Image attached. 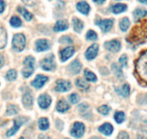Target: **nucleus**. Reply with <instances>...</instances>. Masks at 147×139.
<instances>
[{
	"mask_svg": "<svg viewBox=\"0 0 147 139\" xmlns=\"http://www.w3.org/2000/svg\"><path fill=\"white\" fill-rule=\"evenodd\" d=\"M90 139H100V138L98 137H92L91 138H90Z\"/></svg>",
	"mask_w": 147,
	"mask_h": 139,
	"instance_id": "49",
	"label": "nucleus"
},
{
	"mask_svg": "<svg viewBox=\"0 0 147 139\" xmlns=\"http://www.w3.org/2000/svg\"><path fill=\"white\" fill-rule=\"evenodd\" d=\"M113 72H115V74H116L118 77L122 76V72H121V69H119V67H118L115 64L113 65Z\"/></svg>",
	"mask_w": 147,
	"mask_h": 139,
	"instance_id": "43",
	"label": "nucleus"
},
{
	"mask_svg": "<svg viewBox=\"0 0 147 139\" xmlns=\"http://www.w3.org/2000/svg\"><path fill=\"white\" fill-rule=\"evenodd\" d=\"M59 42L62 44H71L72 40L69 37V36H63L60 39Z\"/></svg>",
	"mask_w": 147,
	"mask_h": 139,
	"instance_id": "40",
	"label": "nucleus"
},
{
	"mask_svg": "<svg viewBox=\"0 0 147 139\" xmlns=\"http://www.w3.org/2000/svg\"><path fill=\"white\" fill-rule=\"evenodd\" d=\"M10 25L14 28H18L22 25V20L17 16H13L10 19Z\"/></svg>",
	"mask_w": 147,
	"mask_h": 139,
	"instance_id": "32",
	"label": "nucleus"
},
{
	"mask_svg": "<svg viewBox=\"0 0 147 139\" xmlns=\"http://www.w3.org/2000/svg\"><path fill=\"white\" fill-rule=\"evenodd\" d=\"M76 85L82 89H88L90 87L88 83L82 79H77V81H76Z\"/></svg>",
	"mask_w": 147,
	"mask_h": 139,
	"instance_id": "34",
	"label": "nucleus"
},
{
	"mask_svg": "<svg viewBox=\"0 0 147 139\" xmlns=\"http://www.w3.org/2000/svg\"><path fill=\"white\" fill-rule=\"evenodd\" d=\"M74 53V49L73 46H68L65 48L61 52V59L62 62H65L68 59L71 57Z\"/></svg>",
	"mask_w": 147,
	"mask_h": 139,
	"instance_id": "14",
	"label": "nucleus"
},
{
	"mask_svg": "<svg viewBox=\"0 0 147 139\" xmlns=\"http://www.w3.org/2000/svg\"><path fill=\"white\" fill-rule=\"evenodd\" d=\"M34 64H35V58L31 56H28L24 60V68L22 73L25 78H28L34 72Z\"/></svg>",
	"mask_w": 147,
	"mask_h": 139,
	"instance_id": "3",
	"label": "nucleus"
},
{
	"mask_svg": "<svg viewBox=\"0 0 147 139\" xmlns=\"http://www.w3.org/2000/svg\"><path fill=\"white\" fill-rule=\"evenodd\" d=\"M71 83L67 80H59L56 81V86L55 90L58 92H66L71 89Z\"/></svg>",
	"mask_w": 147,
	"mask_h": 139,
	"instance_id": "8",
	"label": "nucleus"
},
{
	"mask_svg": "<svg viewBox=\"0 0 147 139\" xmlns=\"http://www.w3.org/2000/svg\"><path fill=\"white\" fill-rule=\"evenodd\" d=\"M22 103L27 108L32 107L33 104V99H32V95L30 93H25L22 97Z\"/></svg>",
	"mask_w": 147,
	"mask_h": 139,
	"instance_id": "20",
	"label": "nucleus"
},
{
	"mask_svg": "<svg viewBox=\"0 0 147 139\" xmlns=\"http://www.w3.org/2000/svg\"><path fill=\"white\" fill-rule=\"evenodd\" d=\"M97 111L103 115H107L110 112V107H107V105H102L97 109Z\"/></svg>",
	"mask_w": 147,
	"mask_h": 139,
	"instance_id": "36",
	"label": "nucleus"
},
{
	"mask_svg": "<svg viewBox=\"0 0 147 139\" xmlns=\"http://www.w3.org/2000/svg\"><path fill=\"white\" fill-rule=\"evenodd\" d=\"M25 5L29 7H32L37 3V0H22Z\"/></svg>",
	"mask_w": 147,
	"mask_h": 139,
	"instance_id": "42",
	"label": "nucleus"
},
{
	"mask_svg": "<svg viewBox=\"0 0 147 139\" xmlns=\"http://www.w3.org/2000/svg\"><path fill=\"white\" fill-rule=\"evenodd\" d=\"M39 128L42 130H46L49 127V122L46 117H42L38 121Z\"/></svg>",
	"mask_w": 147,
	"mask_h": 139,
	"instance_id": "27",
	"label": "nucleus"
},
{
	"mask_svg": "<svg viewBox=\"0 0 147 139\" xmlns=\"http://www.w3.org/2000/svg\"><path fill=\"white\" fill-rule=\"evenodd\" d=\"M119 62L122 66H126L127 62H128V58H127L126 55H123L120 57Z\"/></svg>",
	"mask_w": 147,
	"mask_h": 139,
	"instance_id": "39",
	"label": "nucleus"
},
{
	"mask_svg": "<svg viewBox=\"0 0 147 139\" xmlns=\"http://www.w3.org/2000/svg\"><path fill=\"white\" fill-rule=\"evenodd\" d=\"M98 45L97 44H94L88 48L85 53V57L88 60H92L96 57L98 52Z\"/></svg>",
	"mask_w": 147,
	"mask_h": 139,
	"instance_id": "13",
	"label": "nucleus"
},
{
	"mask_svg": "<svg viewBox=\"0 0 147 139\" xmlns=\"http://www.w3.org/2000/svg\"><path fill=\"white\" fill-rule=\"evenodd\" d=\"M136 71L140 80L147 83V51L141 54L136 61Z\"/></svg>",
	"mask_w": 147,
	"mask_h": 139,
	"instance_id": "2",
	"label": "nucleus"
},
{
	"mask_svg": "<svg viewBox=\"0 0 147 139\" xmlns=\"http://www.w3.org/2000/svg\"><path fill=\"white\" fill-rule=\"evenodd\" d=\"M48 78L46 76H43V75H38L35 80L31 83V85L36 89H40L44 86Z\"/></svg>",
	"mask_w": 147,
	"mask_h": 139,
	"instance_id": "11",
	"label": "nucleus"
},
{
	"mask_svg": "<svg viewBox=\"0 0 147 139\" xmlns=\"http://www.w3.org/2000/svg\"><path fill=\"white\" fill-rule=\"evenodd\" d=\"M127 10V6L124 4H116L112 7V11L115 14H119Z\"/></svg>",
	"mask_w": 147,
	"mask_h": 139,
	"instance_id": "24",
	"label": "nucleus"
},
{
	"mask_svg": "<svg viewBox=\"0 0 147 139\" xmlns=\"http://www.w3.org/2000/svg\"><path fill=\"white\" fill-rule=\"evenodd\" d=\"M127 41L132 44H140L147 40V20L141 21L133 28L127 37Z\"/></svg>",
	"mask_w": 147,
	"mask_h": 139,
	"instance_id": "1",
	"label": "nucleus"
},
{
	"mask_svg": "<svg viewBox=\"0 0 147 139\" xmlns=\"http://www.w3.org/2000/svg\"><path fill=\"white\" fill-rule=\"evenodd\" d=\"M114 117L117 123H122L125 120V114L123 112H117Z\"/></svg>",
	"mask_w": 147,
	"mask_h": 139,
	"instance_id": "33",
	"label": "nucleus"
},
{
	"mask_svg": "<svg viewBox=\"0 0 147 139\" xmlns=\"http://www.w3.org/2000/svg\"><path fill=\"white\" fill-rule=\"evenodd\" d=\"M77 9L80 11L82 14L87 15L90 12V7L88 4L86 2H80L77 5Z\"/></svg>",
	"mask_w": 147,
	"mask_h": 139,
	"instance_id": "19",
	"label": "nucleus"
},
{
	"mask_svg": "<svg viewBox=\"0 0 147 139\" xmlns=\"http://www.w3.org/2000/svg\"><path fill=\"white\" fill-rule=\"evenodd\" d=\"M84 76H85V78L87 81L95 82L97 80V77H96L95 75L88 70H84Z\"/></svg>",
	"mask_w": 147,
	"mask_h": 139,
	"instance_id": "29",
	"label": "nucleus"
},
{
	"mask_svg": "<svg viewBox=\"0 0 147 139\" xmlns=\"http://www.w3.org/2000/svg\"><path fill=\"white\" fill-rule=\"evenodd\" d=\"M38 102V104L40 108L47 109L51 105V99L48 94H42L39 96Z\"/></svg>",
	"mask_w": 147,
	"mask_h": 139,
	"instance_id": "10",
	"label": "nucleus"
},
{
	"mask_svg": "<svg viewBox=\"0 0 147 139\" xmlns=\"http://www.w3.org/2000/svg\"><path fill=\"white\" fill-rule=\"evenodd\" d=\"M69 99H70V102L72 104H77L80 101V96L77 93H72L69 96Z\"/></svg>",
	"mask_w": 147,
	"mask_h": 139,
	"instance_id": "38",
	"label": "nucleus"
},
{
	"mask_svg": "<svg viewBox=\"0 0 147 139\" xmlns=\"http://www.w3.org/2000/svg\"><path fill=\"white\" fill-rule=\"evenodd\" d=\"M84 130L85 127L84 124L80 122H76L71 130V135L74 138H81L84 135Z\"/></svg>",
	"mask_w": 147,
	"mask_h": 139,
	"instance_id": "7",
	"label": "nucleus"
},
{
	"mask_svg": "<svg viewBox=\"0 0 147 139\" xmlns=\"http://www.w3.org/2000/svg\"><path fill=\"white\" fill-rule=\"evenodd\" d=\"M19 139H24V138H20Z\"/></svg>",
	"mask_w": 147,
	"mask_h": 139,
	"instance_id": "50",
	"label": "nucleus"
},
{
	"mask_svg": "<svg viewBox=\"0 0 147 139\" xmlns=\"http://www.w3.org/2000/svg\"><path fill=\"white\" fill-rule=\"evenodd\" d=\"M105 1V0H93V2H96V3L97 4H100H100H102Z\"/></svg>",
	"mask_w": 147,
	"mask_h": 139,
	"instance_id": "47",
	"label": "nucleus"
},
{
	"mask_svg": "<svg viewBox=\"0 0 147 139\" xmlns=\"http://www.w3.org/2000/svg\"><path fill=\"white\" fill-rule=\"evenodd\" d=\"M38 139H51L49 136H46V135H43V134H40L38 136Z\"/></svg>",
	"mask_w": 147,
	"mask_h": 139,
	"instance_id": "45",
	"label": "nucleus"
},
{
	"mask_svg": "<svg viewBox=\"0 0 147 139\" xmlns=\"http://www.w3.org/2000/svg\"><path fill=\"white\" fill-rule=\"evenodd\" d=\"M99 131L105 136H110L113 131V127L110 123H106L99 127Z\"/></svg>",
	"mask_w": 147,
	"mask_h": 139,
	"instance_id": "15",
	"label": "nucleus"
},
{
	"mask_svg": "<svg viewBox=\"0 0 147 139\" xmlns=\"http://www.w3.org/2000/svg\"><path fill=\"white\" fill-rule=\"evenodd\" d=\"M17 78V71L15 70H9L7 73L6 79L9 81H13Z\"/></svg>",
	"mask_w": 147,
	"mask_h": 139,
	"instance_id": "31",
	"label": "nucleus"
},
{
	"mask_svg": "<svg viewBox=\"0 0 147 139\" xmlns=\"http://www.w3.org/2000/svg\"><path fill=\"white\" fill-rule=\"evenodd\" d=\"M130 26V20L128 18H124L120 22V28L122 31H127Z\"/></svg>",
	"mask_w": 147,
	"mask_h": 139,
	"instance_id": "28",
	"label": "nucleus"
},
{
	"mask_svg": "<svg viewBox=\"0 0 147 139\" xmlns=\"http://www.w3.org/2000/svg\"><path fill=\"white\" fill-rule=\"evenodd\" d=\"M66 139H69V138H66Z\"/></svg>",
	"mask_w": 147,
	"mask_h": 139,
	"instance_id": "51",
	"label": "nucleus"
},
{
	"mask_svg": "<svg viewBox=\"0 0 147 139\" xmlns=\"http://www.w3.org/2000/svg\"><path fill=\"white\" fill-rule=\"evenodd\" d=\"M7 42V33L4 28H0V49L5 47Z\"/></svg>",
	"mask_w": 147,
	"mask_h": 139,
	"instance_id": "22",
	"label": "nucleus"
},
{
	"mask_svg": "<svg viewBox=\"0 0 147 139\" xmlns=\"http://www.w3.org/2000/svg\"><path fill=\"white\" fill-rule=\"evenodd\" d=\"M130 93V86L128 84H124L121 90V94L124 97H127Z\"/></svg>",
	"mask_w": 147,
	"mask_h": 139,
	"instance_id": "35",
	"label": "nucleus"
},
{
	"mask_svg": "<svg viewBox=\"0 0 147 139\" xmlns=\"http://www.w3.org/2000/svg\"><path fill=\"white\" fill-rule=\"evenodd\" d=\"M5 9V2L3 0H0V14L2 13Z\"/></svg>",
	"mask_w": 147,
	"mask_h": 139,
	"instance_id": "44",
	"label": "nucleus"
},
{
	"mask_svg": "<svg viewBox=\"0 0 147 139\" xmlns=\"http://www.w3.org/2000/svg\"><path fill=\"white\" fill-rule=\"evenodd\" d=\"M146 15H147L146 10L138 8V9L135 10L134 12V20H135L136 22H137V21H139L141 18H143L144 17H145Z\"/></svg>",
	"mask_w": 147,
	"mask_h": 139,
	"instance_id": "23",
	"label": "nucleus"
},
{
	"mask_svg": "<svg viewBox=\"0 0 147 139\" xmlns=\"http://www.w3.org/2000/svg\"><path fill=\"white\" fill-rule=\"evenodd\" d=\"M118 139H129V136L125 131H121L118 136Z\"/></svg>",
	"mask_w": 147,
	"mask_h": 139,
	"instance_id": "41",
	"label": "nucleus"
},
{
	"mask_svg": "<svg viewBox=\"0 0 147 139\" xmlns=\"http://www.w3.org/2000/svg\"><path fill=\"white\" fill-rule=\"evenodd\" d=\"M105 47L113 52H118L121 49V43L117 40H113L105 43Z\"/></svg>",
	"mask_w": 147,
	"mask_h": 139,
	"instance_id": "12",
	"label": "nucleus"
},
{
	"mask_svg": "<svg viewBox=\"0 0 147 139\" xmlns=\"http://www.w3.org/2000/svg\"><path fill=\"white\" fill-rule=\"evenodd\" d=\"M70 108L69 104L65 100H60L56 105V110L59 112H65Z\"/></svg>",
	"mask_w": 147,
	"mask_h": 139,
	"instance_id": "21",
	"label": "nucleus"
},
{
	"mask_svg": "<svg viewBox=\"0 0 147 139\" xmlns=\"http://www.w3.org/2000/svg\"><path fill=\"white\" fill-rule=\"evenodd\" d=\"M41 67L44 70L49 71V70H53L56 67L54 62V57L53 55H49L46 58L43 59L40 62Z\"/></svg>",
	"mask_w": 147,
	"mask_h": 139,
	"instance_id": "5",
	"label": "nucleus"
},
{
	"mask_svg": "<svg viewBox=\"0 0 147 139\" xmlns=\"http://www.w3.org/2000/svg\"><path fill=\"white\" fill-rule=\"evenodd\" d=\"M5 63V59H4L3 56L2 55H0V68L2 67Z\"/></svg>",
	"mask_w": 147,
	"mask_h": 139,
	"instance_id": "46",
	"label": "nucleus"
},
{
	"mask_svg": "<svg viewBox=\"0 0 147 139\" xmlns=\"http://www.w3.org/2000/svg\"><path fill=\"white\" fill-rule=\"evenodd\" d=\"M27 121V118L24 117H18L17 119L14 120V125L13 127L11 129H9L7 132V136L8 137H10L12 136L13 135H15L17 132L18 131V130L20 129V126L22 125H23L25 122Z\"/></svg>",
	"mask_w": 147,
	"mask_h": 139,
	"instance_id": "6",
	"label": "nucleus"
},
{
	"mask_svg": "<svg viewBox=\"0 0 147 139\" xmlns=\"http://www.w3.org/2000/svg\"><path fill=\"white\" fill-rule=\"evenodd\" d=\"M139 2H141L143 4H145L147 5V0H139Z\"/></svg>",
	"mask_w": 147,
	"mask_h": 139,
	"instance_id": "48",
	"label": "nucleus"
},
{
	"mask_svg": "<svg viewBox=\"0 0 147 139\" xmlns=\"http://www.w3.org/2000/svg\"><path fill=\"white\" fill-rule=\"evenodd\" d=\"M19 112V108L18 107V106L16 105H11L8 106L7 109V115H15L17 114Z\"/></svg>",
	"mask_w": 147,
	"mask_h": 139,
	"instance_id": "30",
	"label": "nucleus"
},
{
	"mask_svg": "<svg viewBox=\"0 0 147 139\" xmlns=\"http://www.w3.org/2000/svg\"><path fill=\"white\" fill-rule=\"evenodd\" d=\"M68 28H69V23H68L67 21L64 20H61L56 22L53 30H54V31L59 32V31H66V29H68Z\"/></svg>",
	"mask_w": 147,
	"mask_h": 139,
	"instance_id": "16",
	"label": "nucleus"
},
{
	"mask_svg": "<svg viewBox=\"0 0 147 139\" xmlns=\"http://www.w3.org/2000/svg\"><path fill=\"white\" fill-rule=\"evenodd\" d=\"M18 12H19L20 13L21 15L23 16V18H25L26 20H28V21L31 20L32 19V18H33L32 14H31L30 12H28V11L25 8L22 7H19L18 8Z\"/></svg>",
	"mask_w": 147,
	"mask_h": 139,
	"instance_id": "26",
	"label": "nucleus"
},
{
	"mask_svg": "<svg viewBox=\"0 0 147 139\" xmlns=\"http://www.w3.org/2000/svg\"><path fill=\"white\" fill-rule=\"evenodd\" d=\"M72 22H73V27L74 30L77 33H80L82 31L83 28V23L80 19L77 18H74L72 20Z\"/></svg>",
	"mask_w": 147,
	"mask_h": 139,
	"instance_id": "25",
	"label": "nucleus"
},
{
	"mask_svg": "<svg viewBox=\"0 0 147 139\" xmlns=\"http://www.w3.org/2000/svg\"><path fill=\"white\" fill-rule=\"evenodd\" d=\"M25 46V38L23 34H15L12 39V47L17 52H22Z\"/></svg>",
	"mask_w": 147,
	"mask_h": 139,
	"instance_id": "4",
	"label": "nucleus"
},
{
	"mask_svg": "<svg viewBox=\"0 0 147 139\" xmlns=\"http://www.w3.org/2000/svg\"><path fill=\"white\" fill-rule=\"evenodd\" d=\"M97 25L101 28L103 32H107L111 29L113 25V20L105 19L102 20H100L97 22Z\"/></svg>",
	"mask_w": 147,
	"mask_h": 139,
	"instance_id": "9",
	"label": "nucleus"
},
{
	"mask_svg": "<svg viewBox=\"0 0 147 139\" xmlns=\"http://www.w3.org/2000/svg\"><path fill=\"white\" fill-rule=\"evenodd\" d=\"M69 70L72 74H77L80 72L82 68V65L78 60H74L73 62L71 63L69 67Z\"/></svg>",
	"mask_w": 147,
	"mask_h": 139,
	"instance_id": "18",
	"label": "nucleus"
},
{
	"mask_svg": "<svg viewBox=\"0 0 147 139\" xmlns=\"http://www.w3.org/2000/svg\"><path fill=\"white\" fill-rule=\"evenodd\" d=\"M49 49V42L46 39H40L36 42V50L38 52H43Z\"/></svg>",
	"mask_w": 147,
	"mask_h": 139,
	"instance_id": "17",
	"label": "nucleus"
},
{
	"mask_svg": "<svg viewBox=\"0 0 147 139\" xmlns=\"http://www.w3.org/2000/svg\"><path fill=\"white\" fill-rule=\"evenodd\" d=\"M87 39L90 41H95L97 39V33L94 32L92 30H90V31L87 32V36H86Z\"/></svg>",
	"mask_w": 147,
	"mask_h": 139,
	"instance_id": "37",
	"label": "nucleus"
}]
</instances>
